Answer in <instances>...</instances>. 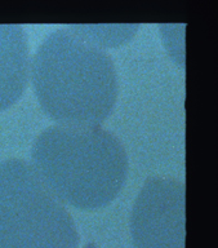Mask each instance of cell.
<instances>
[{"label":"cell","instance_id":"obj_2","mask_svg":"<svg viewBox=\"0 0 218 248\" xmlns=\"http://www.w3.org/2000/svg\"><path fill=\"white\" fill-rule=\"evenodd\" d=\"M31 167L62 203L90 211L117 197L128 173L120 141L100 127L53 125L34 143Z\"/></svg>","mask_w":218,"mask_h":248},{"label":"cell","instance_id":"obj_1","mask_svg":"<svg viewBox=\"0 0 218 248\" xmlns=\"http://www.w3.org/2000/svg\"><path fill=\"white\" fill-rule=\"evenodd\" d=\"M30 74L43 111L58 125L100 127L113 112L117 97L113 60L71 30L48 35Z\"/></svg>","mask_w":218,"mask_h":248},{"label":"cell","instance_id":"obj_5","mask_svg":"<svg viewBox=\"0 0 218 248\" xmlns=\"http://www.w3.org/2000/svg\"><path fill=\"white\" fill-rule=\"evenodd\" d=\"M30 74L29 46L21 25H0V111L20 100Z\"/></svg>","mask_w":218,"mask_h":248},{"label":"cell","instance_id":"obj_4","mask_svg":"<svg viewBox=\"0 0 218 248\" xmlns=\"http://www.w3.org/2000/svg\"><path fill=\"white\" fill-rule=\"evenodd\" d=\"M134 248H185V185L148 178L131 217Z\"/></svg>","mask_w":218,"mask_h":248},{"label":"cell","instance_id":"obj_3","mask_svg":"<svg viewBox=\"0 0 218 248\" xmlns=\"http://www.w3.org/2000/svg\"><path fill=\"white\" fill-rule=\"evenodd\" d=\"M0 248H79L70 213L21 159L0 162Z\"/></svg>","mask_w":218,"mask_h":248},{"label":"cell","instance_id":"obj_6","mask_svg":"<svg viewBox=\"0 0 218 248\" xmlns=\"http://www.w3.org/2000/svg\"><path fill=\"white\" fill-rule=\"evenodd\" d=\"M137 25L133 26H105L106 30L102 31L100 26H71L69 30L86 39L90 44L101 48V46H117L124 40L129 39V34H134Z\"/></svg>","mask_w":218,"mask_h":248}]
</instances>
